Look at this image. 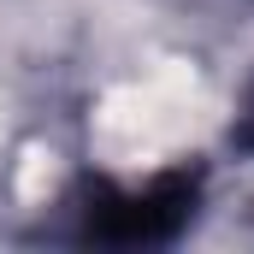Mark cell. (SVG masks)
Masks as SVG:
<instances>
[{"label":"cell","mask_w":254,"mask_h":254,"mask_svg":"<svg viewBox=\"0 0 254 254\" xmlns=\"http://www.w3.org/2000/svg\"><path fill=\"white\" fill-rule=\"evenodd\" d=\"M195 207V178H160L142 195H101V207H89V231L107 243H160L172 237Z\"/></svg>","instance_id":"1"}]
</instances>
